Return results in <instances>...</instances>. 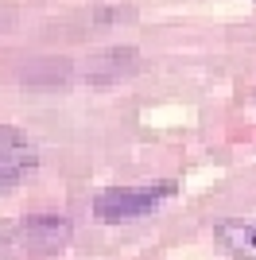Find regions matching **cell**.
Listing matches in <instances>:
<instances>
[{"label":"cell","instance_id":"obj_4","mask_svg":"<svg viewBox=\"0 0 256 260\" xmlns=\"http://www.w3.org/2000/svg\"><path fill=\"white\" fill-rule=\"evenodd\" d=\"M217 241L237 260H256V217L252 221H221L217 225Z\"/></svg>","mask_w":256,"mask_h":260},{"label":"cell","instance_id":"obj_1","mask_svg":"<svg viewBox=\"0 0 256 260\" xmlns=\"http://www.w3.org/2000/svg\"><path fill=\"white\" fill-rule=\"evenodd\" d=\"M175 194V183H155V186H109L93 198V217L97 221H132V217L155 214L159 202Z\"/></svg>","mask_w":256,"mask_h":260},{"label":"cell","instance_id":"obj_2","mask_svg":"<svg viewBox=\"0 0 256 260\" xmlns=\"http://www.w3.org/2000/svg\"><path fill=\"white\" fill-rule=\"evenodd\" d=\"M66 237H70L66 217H27L8 237V249H12V256H47V252L62 249Z\"/></svg>","mask_w":256,"mask_h":260},{"label":"cell","instance_id":"obj_3","mask_svg":"<svg viewBox=\"0 0 256 260\" xmlns=\"http://www.w3.org/2000/svg\"><path fill=\"white\" fill-rule=\"evenodd\" d=\"M35 163H39V148L31 144V136H23L12 124H0V194L12 190Z\"/></svg>","mask_w":256,"mask_h":260}]
</instances>
